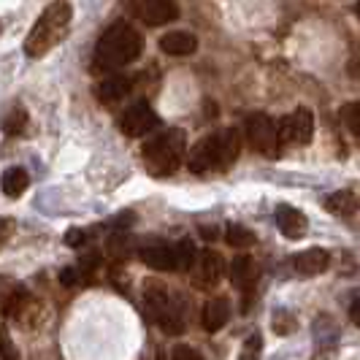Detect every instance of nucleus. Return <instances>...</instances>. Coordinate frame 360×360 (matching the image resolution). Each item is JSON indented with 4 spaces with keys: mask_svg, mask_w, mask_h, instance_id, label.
Segmentation results:
<instances>
[{
    "mask_svg": "<svg viewBox=\"0 0 360 360\" xmlns=\"http://www.w3.org/2000/svg\"><path fill=\"white\" fill-rule=\"evenodd\" d=\"M238 149H241V136L236 127H222L217 133L203 136L198 144L190 149L187 165L195 174L206 171H225L238 160Z\"/></svg>",
    "mask_w": 360,
    "mask_h": 360,
    "instance_id": "nucleus-1",
    "label": "nucleus"
},
{
    "mask_svg": "<svg viewBox=\"0 0 360 360\" xmlns=\"http://www.w3.org/2000/svg\"><path fill=\"white\" fill-rule=\"evenodd\" d=\"M139 54H141V36L136 33V27L127 22H114L95 46V68L117 71L139 60Z\"/></svg>",
    "mask_w": 360,
    "mask_h": 360,
    "instance_id": "nucleus-2",
    "label": "nucleus"
},
{
    "mask_svg": "<svg viewBox=\"0 0 360 360\" xmlns=\"http://www.w3.org/2000/svg\"><path fill=\"white\" fill-rule=\"evenodd\" d=\"M71 3L68 0H54L44 8V14L38 17V22L33 25V30L25 38V52L27 57H44V54L54 49L65 33L71 27Z\"/></svg>",
    "mask_w": 360,
    "mask_h": 360,
    "instance_id": "nucleus-3",
    "label": "nucleus"
},
{
    "mask_svg": "<svg viewBox=\"0 0 360 360\" xmlns=\"http://www.w3.org/2000/svg\"><path fill=\"white\" fill-rule=\"evenodd\" d=\"M187 152V136L181 127H168L158 136H152L141 149L144 168L152 176H171L179 171Z\"/></svg>",
    "mask_w": 360,
    "mask_h": 360,
    "instance_id": "nucleus-4",
    "label": "nucleus"
},
{
    "mask_svg": "<svg viewBox=\"0 0 360 360\" xmlns=\"http://www.w3.org/2000/svg\"><path fill=\"white\" fill-rule=\"evenodd\" d=\"M144 307L152 323H158L165 333H181L184 323H181V311L174 304L171 292L160 285H146L144 288Z\"/></svg>",
    "mask_w": 360,
    "mask_h": 360,
    "instance_id": "nucleus-5",
    "label": "nucleus"
},
{
    "mask_svg": "<svg viewBox=\"0 0 360 360\" xmlns=\"http://www.w3.org/2000/svg\"><path fill=\"white\" fill-rule=\"evenodd\" d=\"M244 136H247V144L252 146L255 152H260L263 158L279 155L282 136H279V127L269 114H250L244 122Z\"/></svg>",
    "mask_w": 360,
    "mask_h": 360,
    "instance_id": "nucleus-6",
    "label": "nucleus"
},
{
    "mask_svg": "<svg viewBox=\"0 0 360 360\" xmlns=\"http://www.w3.org/2000/svg\"><path fill=\"white\" fill-rule=\"evenodd\" d=\"M127 11L149 27H160L179 19V6L174 0H127Z\"/></svg>",
    "mask_w": 360,
    "mask_h": 360,
    "instance_id": "nucleus-7",
    "label": "nucleus"
},
{
    "mask_svg": "<svg viewBox=\"0 0 360 360\" xmlns=\"http://www.w3.org/2000/svg\"><path fill=\"white\" fill-rule=\"evenodd\" d=\"M158 125H160L158 111L149 106V103H144V101L141 103H133L122 114V120H120V130L125 133L127 139H141L146 133H152Z\"/></svg>",
    "mask_w": 360,
    "mask_h": 360,
    "instance_id": "nucleus-8",
    "label": "nucleus"
},
{
    "mask_svg": "<svg viewBox=\"0 0 360 360\" xmlns=\"http://www.w3.org/2000/svg\"><path fill=\"white\" fill-rule=\"evenodd\" d=\"M279 136H282V144L285 141H295V144H309L311 136H314V117L309 108H295L290 117H282L279 122Z\"/></svg>",
    "mask_w": 360,
    "mask_h": 360,
    "instance_id": "nucleus-9",
    "label": "nucleus"
},
{
    "mask_svg": "<svg viewBox=\"0 0 360 360\" xmlns=\"http://www.w3.org/2000/svg\"><path fill=\"white\" fill-rule=\"evenodd\" d=\"M274 219H276V228L282 231V236H285V238H290V241L304 238V236H307V231H309L307 214H304L301 209H295V206H288V203H279V206H276Z\"/></svg>",
    "mask_w": 360,
    "mask_h": 360,
    "instance_id": "nucleus-10",
    "label": "nucleus"
},
{
    "mask_svg": "<svg viewBox=\"0 0 360 360\" xmlns=\"http://www.w3.org/2000/svg\"><path fill=\"white\" fill-rule=\"evenodd\" d=\"M139 257H141L144 266L155 271H176V250L162 244V241H152V244L141 247Z\"/></svg>",
    "mask_w": 360,
    "mask_h": 360,
    "instance_id": "nucleus-11",
    "label": "nucleus"
},
{
    "mask_svg": "<svg viewBox=\"0 0 360 360\" xmlns=\"http://www.w3.org/2000/svg\"><path fill=\"white\" fill-rule=\"evenodd\" d=\"M228 274H231V282H233V288H238L247 298H250V292L255 290V285H257V266H255L252 257H247V255H238V257H233V263H231V269H228Z\"/></svg>",
    "mask_w": 360,
    "mask_h": 360,
    "instance_id": "nucleus-12",
    "label": "nucleus"
},
{
    "mask_svg": "<svg viewBox=\"0 0 360 360\" xmlns=\"http://www.w3.org/2000/svg\"><path fill=\"white\" fill-rule=\"evenodd\" d=\"M330 266V252L328 250H320V247H311V250H304L292 257V269L298 271L301 276H317L328 271Z\"/></svg>",
    "mask_w": 360,
    "mask_h": 360,
    "instance_id": "nucleus-13",
    "label": "nucleus"
},
{
    "mask_svg": "<svg viewBox=\"0 0 360 360\" xmlns=\"http://www.w3.org/2000/svg\"><path fill=\"white\" fill-rule=\"evenodd\" d=\"M228 320H231V301H228L225 295H217V298H212V301L203 307V328H206L209 333L222 330Z\"/></svg>",
    "mask_w": 360,
    "mask_h": 360,
    "instance_id": "nucleus-14",
    "label": "nucleus"
},
{
    "mask_svg": "<svg viewBox=\"0 0 360 360\" xmlns=\"http://www.w3.org/2000/svg\"><path fill=\"white\" fill-rule=\"evenodd\" d=\"M160 49L171 57H187L198 49V38L193 33H184V30H171L160 38Z\"/></svg>",
    "mask_w": 360,
    "mask_h": 360,
    "instance_id": "nucleus-15",
    "label": "nucleus"
},
{
    "mask_svg": "<svg viewBox=\"0 0 360 360\" xmlns=\"http://www.w3.org/2000/svg\"><path fill=\"white\" fill-rule=\"evenodd\" d=\"M198 260V276L203 285H217L225 274V260L217 250H203V252L195 257Z\"/></svg>",
    "mask_w": 360,
    "mask_h": 360,
    "instance_id": "nucleus-16",
    "label": "nucleus"
},
{
    "mask_svg": "<svg viewBox=\"0 0 360 360\" xmlns=\"http://www.w3.org/2000/svg\"><path fill=\"white\" fill-rule=\"evenodd\" d=\"M127 92H130V79H125V76H108L103 82H98V87H95L98 101L106 103V106L120 103Z\"/></svg>",
    "mask_w": 360,
    "mask_h": 360,
    "instance_id": "nucleus-17",
    "label": "nucleus"
},
{
    "mask_svg": "<svg viewBox=\"0 0 360 360\" xmlns=\"http://www.w3.org/2000/svg\"><path fill=\"white\" fill-rule=\"evenodd\" d=\"M323 206L336 217H352L358 212V198L352 193H347V190H336V193H330L323 200Z\"/></svg>",
    "mask_w": 360,
    "mask_h": 360,
    "instance_id": "nucleus-18",
    "label": "nucleus"
},
{
    "mask_svg": "<svg viewBox=\"0 0 360 360\" xmlns=\"http://www.w3.org/2000/svg\"><path fill=\"white\" fill-rule=\"evenodd\" d=\"M27 184H30V176H27L25 168H8V171L3 174V193H6L8 198H19V195L27 190Z\"/></svg>",
    "mask_w": 360,
    "mask_h": 360,
    "instance_id": "nucleus-19",
    "label": "nucleus"
},
{
    "mask_svg": "<svg viewBox=\"0 0 360 360\" xmlns=\"http://www.w3.org/2000/svg\"><path fill=\"white\" fill-rule=\"evenodd\" d=\"M225 238H228V244L233 250H250V247H255V241H257V236L250 228H244V225H228L225 228Z\"/></svg>",
    "mask_w": 360,
    "mask_h": 360,
    "instance_id": "nucleus-20",
    "label": "nucleus"
},
{
    "mask_svg": "<svg viewBox=\"0 0 360 360\" xmlns=\"http://www.w3.org/2000/svg\"><path fill=\"white\" fill-rule=\"evenodd\" d=\"M25 125H27V111L19 106H11V111L3 117V133L6 136H19L22 130H25Z\"/></svg>",
    "mask_w": 360,
    "mask_h": 360,
    "instance_id": "nucleus-21",
    "label": "nucleus"
},
{
    "mask_svg": "<svg viewBox=\"0 0 360 360\" xmlns=\"http://www.w3.org/2000/svg\"><path fill=\"white\" fill-rule=\"evenodd\" d=\"M271 328H274V333L288 336V333H292V330L298 328V323H295L292 311H288V309H276L274 317H271Z\"/></svg>",
    "mask_w": 360,
    "mask_h": 360,
    "instance_id": "nucleus-22",
    "label": "nucleus"
},
{
    "mask_svg": "<svg viewBox=\"0 0 360 360\" xmlns=\"http://www.w3.org/2000/svg\"><path fill=\"white\" fill-rule=\"evenodd\" d=\"M174 250H176V271H190V266L195 263V244L190 238H181Z\"/></svg>",
    "mask_w": 360,
    "mask_h": 360,
    "instance_id": "nucleus-23",
    "label": "nucleus"
},
{
    "mask_svg": "<svg viewBox=\"0 0 360 360\" xmlns=\"http://www.w3.org/2000/svg\"><path fill=\"white\" fill-rule=\"evenodd\" d=\"M342 122L360 141V103H347V106L342 108Z\"/></svg>",
    "mask_w": 360,
    "mask_h": 360,
    "instance_id": "nucleus-24",
    "label": "nucleus"
},
{
    "mask_svg": "<svg viewBox=\"0 0 360 360\" xmlns=\"http://www.w3.org/2000/svg\"><path fill=\"white\" fill-rule=\"evenodd\" d=\"M108 250H111V255H114L117 260H122V257H127V255L133 252V241H130L127 233H114L111 241H108Z\"/></svg>",
    "mask_w": 360,
    "mask_h": 360,
    "instance_id": "nucleus-25",
    "label": "nucleus"
},
{
    "mask_svg": "<svg viewBox=\"0 0 360 360\" xmlns=\"http://www.w3.org/2000/svg\"><path fill=\"white\" fill-rule=\"evenodd\" d=\"M0 358H6V360H17L19 358V352L14 349L11 336H8V330H6V328H0Z\"/></svg>",
    "mask_w": 360,
    "mask_h": 360,
    "instance_id": "nucleus-26",
    "label": "nucleus"
},
{
    "mask_svg": "<svg viewBox=\"0 0 360 360\" xmlns=\"http://www.w3.org/2000/svg\"><path fill=\"white\" fill-rule=\"evenodd\" d=\"M14 228H17V222H14V219H8V217H3V219H0V250H3V247H6V241L11 238Z\"/></svg>",
    "mask_w": 360,
    "mask_h": 360,
    "instance_id": "nucleus-27",
    "label": "nucleus"
},
{
    "mask_svg": "<svg viewBox=\"0 0 360 360\" xmlns=\"http://www.w3.org/2000/svg\"><path fill=\"white\" fill-rule=\"evenodd\" d=\"M176 360H200V352L198 349H193V347H174V352H171Z\"/></svg>",
    "mask_w": 360,
    "mask_h": 360,
    "instance_id": "nucleus-28",
    "label": "nucleus"
},
{
    "mask_svg": "<svg viewBox=\"0 0 360 360\" xmlns=\"http://www.w3.org/2000/svg\"><path fill=\"white\" fill-rule=\"evenodd\" d=\"M260 344H263V339L255 333V336H250L247 339V347H244V352H241V358H255V355H260Z\"/></svg>",
    "mask_w": 360,
    "mask_h": 360,
    "instance_id": "nucleus-29",
    "label": "nucleus"
},
{
    "mask_svg": "<svg viewBox=\"0 0 360 360\" xmlns=\"http://www.w3.org/2000/svg\"><path fill=\"white\" fill-rule=\"evenodd\" d=\"M84 241H87V233H84V231H79V228H71L68 236H65V244H68V247H82Z\"/></svg>",
    "mask_w": 360,
    "mask_h": 360,
    "instance_id": "nucleus-30",
    "label": "nucleus"
},
{
    "mask_svg": "<svg viewBox=\"0 0 360 360\" xmlns=\"http://www.w3.org/2000/svg\"><path fill=\"white\" fill-rule=\"evenodd\" d=\"M349 320H352V323L360 328V295L355 298V301H352V307H349Z\"/></svg>",
    "mask_w": 360,
    "mask_h": 360,
    "instance_id": "nucleus-31",
    "label": "nucleus"
},
{
    "mask_svg": "<svg viewBox=\"0 0 360 360\" xmlns=\"http://www.w3.org/2000/svg\"><path fill=\"white\" fill-rule=\"evenodd\" d=\"M60 282H63L65 288H71L73 282H76V274H73L71 269H65V271H63V274H60Z\"/></svg>",
    "mask_w": 360,
    "mask_h": 360,
    "instance_id": "nucleus-32",
    "label": "nucleus"
},
{
    "mask_svg": "<svg viewBox=\"0 0 360 360\" xmlns=\"http://www.w3.org/2000/svg\"><path fill=\"white\" fill-rule=\"evenodd\" d=\"M200 233H203V238H206V241H214L217 228H214V225H212V228H209V225H200Z\"/></svg>",
    "mask_w": 360,
    "mask_h": 360,
    "instance_id": "nucleus-33",
    "label": "nucleus"
},
{
    "mask_svg": "<svg viewBox=\"0 0 360 360\" xmlns=\"http://www.w3.org/2000/svg\"><path fill=\"white\" fill-rule=\"evenodd\" d=\"M355 11H358V19H360V3H358V8H355Z\"/></svg>",
    "mask_w": 360,
    "mask_h": 360,
    "instance_id": "nucleus-34",
    "label": "nucleus"
}]
</instances>
